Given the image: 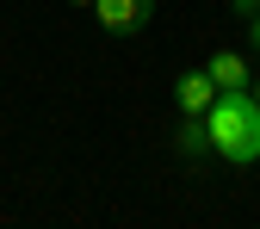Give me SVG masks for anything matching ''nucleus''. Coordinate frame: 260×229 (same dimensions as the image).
<instances>
[{
    "mask_svg": "<svg viewBox=\"0 0 260 229\" xmlns=\"http://www.w3.org/2000/svg\"><path fill=\"white\" fill-rule=\"evenodd\" d=\"M205 130H211V155L236 161V168L260 161V106H254V93H248V87L217 93L211 112H205Z\"/></svg>",
    "mask_w": 260,
    "mask_h": 229,
    "instance_id": "nucleus-1",
    "label": "nucleus"
},
{
    "mask_svg": "<svg viewBox=\"0 0 260 229\" xmlns=\"http://www.w3.org/2000/svg\"><path fill=\"white\" fill-rule=\"evenodd\" d=\"M93 13H100V25L112 31V38H130V31H143L155 0H93Z\"/></svg>",
    "mask_w": 260,
    "mask_h": 229,
    "instance_id": "nucleus-2",
    "label": "nucleus"
},
{
    "mask_svg": "<svg viewBox=\"0 0 260 229\" xmlns=\"http://www.w3.org/2000/svg\"><path fill=\"white\" fill-rule=\"evenodd\" d=\"M174 100H180V112H211L217 81H211L205 69H192V75H180V81H174Z\"/></svg>",
    "mask_w": 260,
    "mask_h": 229,
    "instance_id": "nucleus-3",
    "label": "nucleus"
},
{
    "mask_svg": "<svg viewBox=\"0 0 260 229\" xmlns=\"http://www.w3.org/2000/svg\"><path fill=\"white\" fill-rule=\"evenodd\" d=\"M205 75L217 81V93H236V87H248V62H242L236 50H217V56L205 62Z\"/></svg>",
    "mask_w": 260,
    "mask_h": 229,
    "instance_id": "nucleus-4",
    "label": "nucleus"
},
{
    "mask_svg": "<svg viewBox=\"0 0 260 229\" xmlns=\"http://www.w3.org/2000/svg\"><path fill=\"white\" fill-rule=\"evenodd\" d=\"M230 7H236L242 19H254V13H260V0H230Z\"/></svg>",
    "mask_w": 260,
    "mask_h": 229,
    "instance_id": "nucleus-5",
    "label": "nucleus"
},
{
    "mask_svg": "<svg viewBox=\"0 0 260 229\" xmlns=\"http://www.w3.org/2000/svg\"><path fill=\"white\" fill-rule=\"evenodd\" d=\"M248 38H254V50H260V13H254V19H248Z\"/></svg>",
    "mask_w": 260,
    "mask_h": 229,
    "instance_id": "nucleus-6",
    "label": "nucleus"
},
{
    "mask_svg": "<svg viewBox=\"0 0 260 229\" xmlns=\"http://www.w3.org/2000/svg\"><path fill=\"white\" fill-rule=\"evenodd\" d=\"M248 87H254V106H260V81H248Z\"/></svg>",
    "mask_w": 260,
    "mask_h": 229,
    "instance_id": "nucleus-7",
    "label": "nucleus"
},
{
    "mask_svg": "<svg viewBox=\"0 0 260 229\" xmlns=\"http://www.w3.org/2000/svg\"><path fill=\"white\" fill-rule=\"evenodd\" d=\"M69 7H93V0H69Z\"/></svg>",
    "mask_w": 260,
    "mask_h": 229,
    "instance_id": "nucleus-8",
    "label": "nucleus"
}]
</instances>
